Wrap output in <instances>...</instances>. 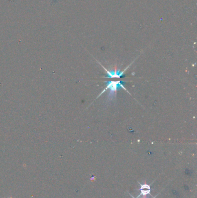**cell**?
Returning a JSON list of instances; mask_svg holds the SVG:
<instances>
[{
    "instance_id": "2",
    "label": "cell",
    "mask_w": 197,
    "mask_h": 198,
    "mask_svg": "<svg viewBox=\"0 0 197 198\" xmlns=\"http://www.w3.org/2000/svg\"><path fill=\"white\" fill-rule=\"evenodd\" d=\"M107 78H121L123 76V74L124 75V72H120V71H116V70H115L114 71H107Z\"/></svg>"
},
{
    "instance_id": "4",
    "label": "cell",
    "mask_w": 197,
    "mask_h": 198,
    "mask_svg": "<svg viewBox=\"0 0 197 198\" xmlns=\"http://www.w3.org/2000/svg\"><path fill=\"white\" fill-rule=\"evenodd\" d=\"M129 195H130V196H131L132 198H134V196H133L131 195V194H129ZM156 196H155V197H154V198H156ZM141 198H149V197H148V196H143V197Z\"/></svg>"
},
{
    "instance_id": "1",
    "label": "cell",
    "mask_w": 197,
    "mask_h": 198,
    "mask_svg": "<svg viewBox=\"0 0 197 198\" xmlns=\"http://www.w3.org/2000/svg\"><path fill=\"white\" fill-rule=\"evenodd\" d=\"M106 83H107V88L104 89V91L101 93V94H100V96L105 91L107 90V89H109L110 92H109V94H108L109 99H112L113 98L114 95H115V93L117 92V90H118V89H119L120 88H124L125 90H127L124 87V84L125 83V82H122V81H107V82H106Z\"/></svg>"
},
{
    "instance_id": "3",
    "label": "cell",
    "mask_w": 197,
    "mask_h": 198,
    "mask_svg": "<svg viewBox=\"0 0 197 198\" xmlns=\"http://www.w3.org/2000/svg\"><path fill=\"white\" fill-rule=\"evenodd\" d=\"M141 185V188H140L139 190H143V189H147V190H151L150 187L149 185H148L146 183L145 184H143V185Z\"/></svg>"
}]
</instances>
